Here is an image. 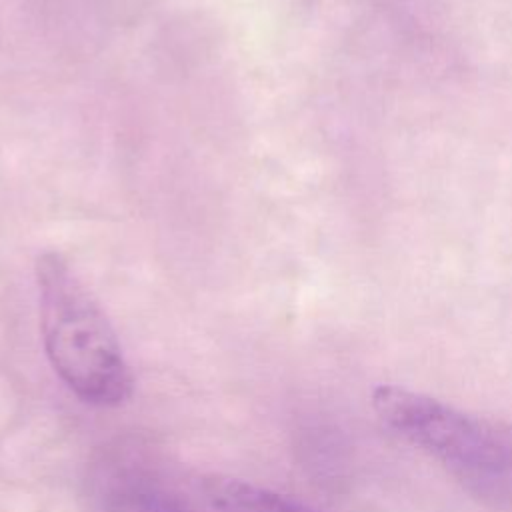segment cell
<instances>
[{
    "label": "cell",
    "instance_id": "cell-2",
    "mask_svg": "<svg viewBox=\"0 0 512 512\" xmlns=\"http://www.w3.org/2000/svg\"><path fill=\"white\" fill-rule=\"evenodd\" d=\"M380 420L440 462L468 492L512 506V432L426 394L382 384L372 392Z\"/></svg>",
    "mask_w": 512,
    "mask_h": 512
},
{
    "label": "cell",
    "instance_id": "cell-3",
    "mask_svg": "<svg viewBox=\"0 0 512 512\" xmlns=\"http://www.w3.org/2000/svg\"><path fill=\"white\" fill-rule=\"evenodd\" d=\"M204 492L216 512H316L284 494L232 476H206Z\"/></svg>",
    "mask_w": 512,
    "mask_h": 512
},
{
    "label": "cell",
    "instance_id": "cell-1",
    "mask_svg": "<svg viewBox=\"0 0 512 512\" xmlns=\"http://www.w3.org/2000/svg\"><path fill=\"white\" fill-rule=\"evenodd\" d=\"M40 330L60 380L86 404L112 408L132 394V372L106 314L56 252L36 258Z\"/></svg>",
    "mask_w": 512,
    "mask_h": 512
}]
</instances>
